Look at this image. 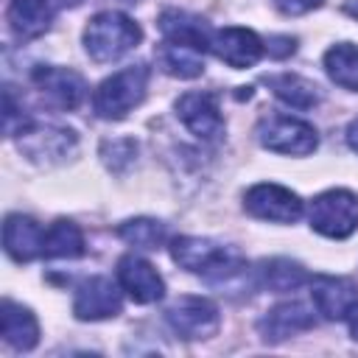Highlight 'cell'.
<instances>
[{
    "mask_svg": "<svg viewBox=\"0 0 358 358\" xmlns=\"http://www.w3.org/2000/svg\"><path fill=\"white\" fill-rule=\"evenodd\" d=\"M171 257L190 274H201L210 282H224L243 274L246 260L235 246L215 243L210 238L182 235L171 243Z\"/></svg>",
    "mask_w": 358,
    "mask_h": 358,
    "instance_id": "obj_1",
    "label": "cell"
},
{
    "mask_svg": "<svg viewBox=\"0 0 358 358\" xmlns=\"http://www.w3.org/2000/svg\"><path fill=\"white\" fill-rule=\"evenodd\" d=\"M143 39V28L123 11H98L84 28V48L92 62L109 64L131 53Z\"/></svg>",
    "mask_w": 358,
    "mask_h": 358,
    "instance_id": "obj_2",
    "label": "cell"
},
{
    "mask_svg": "<svg viewBox=\"0 0 358 358\" xmlns=\"http://www.w3.org/2000/svg\"><path fill=\"white\" fill-rule=\"evenodd\" d=\"M148 64H129L103 78L92 95V109L103 120H123L134 106L143 103L148 90Z\"/></svg>",
    "mask_w": 358,
    "mask_h": 358,
    "instance_id": "obj_3",
    "label": "cell"
},
{
    "mask_svg": "<svg viewBox=\"0 0 358 358\" xmlns=\"http://www.w3.org/2000/svg\"><path fill=\"white\" fill-rule=\"evenodd\" d=\"M308 221L310 229H316L324 238H350L358 229V196L344 187H330L310 201Z\"/></svg>",
    "mask_w": 358,
    "mask_h": 358,
    "instance_id": "obj_4",
    "label": "cell"
},
{
    "mask_svg": "<svg viewBox=\"0 0 358 358\" xmlns=\"http://www.w3.org/2000/svg\"><path fill=\"white\" fill-rule=\"evenodd\" d=\"M257 140L263 148L274 154H288V157H305L316 151L319 134L308 120L291 117V115H268L257 123Z\"/></svg>",
    "mask_w": 358,
    "mask_h": 358,
    "instance_id": "obj_5",
    "label": "cell"
},
{
    "mask_svg": "<svg viewBox=\"0 0 358 358\" xmlns=\"http://www.w3.org/2000/svg\"><path fill=\"white\" fill-rule=\"evenodd\" d=\"M76 134L70 129L62 126H50V123H39V120H28L20 131H17V145L20 151L36 162V165H56L64 162L73 151H76Z\"/></svg>",
    "mask_w": 358,
    "mask_h": 358,
    "instance_id": "obj_6",
    "label": "cell"
},
{
    "mask_svg": "<svg viewBox=\"0 0 358 358\" xmlns=\"http://www.w3.org/2000/svg\"><path fill=\"white\" fill-rule=\"evenodd\" d=\"M165 322L171 324V330L176 336H182L187 341H201V338H213L218 333L221 313H218L215 302H210L204 296L185 294L165 308Z\"/></svg>",
    "mask_w": 358,
    "mask_h": 358,
    "instance_id": "obj_7",
    "label": "cell"
},
{
    "mask_svg": "<svg viewBox=\"0 0 358 358\" xmlns=\"http://www.w3.org/2000/svg\"><path fill=\"white\" fill-rule=\"evenodd\" d=\"M243 207L249 215L260 221H274V224H294L305 210L302 199L294 190L274 185V182L252 185L243 196Z\"/></svg>",
    "mask_w": 358,
    "mask_h": 358,
    "instance_id": "obj_8",
    "label": "cell"
},
{
    "mask_svg": "<svg viewBox=\"0 0 358 358\" xmlns=\"http://www.w3.org/2000/svg\"><path fill=\"white\" fill-rule=\"evenodd\" d=\"M120 282H112L109 277H90L76 288L73 296V313L81 322H101V319H112L120 313L123 308V294H120Z\"/></svg>",
    "mask_w": 358,
    "mask_h": 358,
    "instance_id": "obj_9",
    "label": "cell"
},
{
    "mask_svg": "<svg viewBox=\"0 0 358 358\" xmlns=\"http://www.w3.org/2000/svg\"><path fill=\"white\" fill-rule=\"evenodd\" d=\"M310 299L316 313L330 322L347 319L358 305V282L338 274H313L310 280Z\"/></svg>",
    "mask_w": 358,
    "mask_h": 358,
    "instance_id": "obj_10",
    "label": "cell"
},
{
    "mask_svg": "<svg viewBox=\"0 0 358 358\" xmlns=\"http://www.w3.org/2000/svg\"><path fill=\"white\" fill-rule=\"evenodd\" d=\"M31 81L59 109H78L87 95V81L70 67H56V64L34 67Z\"/></svg>",
    "mask_w": 358,
    "mask_h": 358,
    "instance_id": "obj_11",
    "label": "cell"
},
{
    "mask_svg": "<svg viewBox=\"0 0 358 358\" xmlns=\"http://www.w3.org/2000/svg\"><path fill=\"white\" fill-rule=\"evenodd\" d=\"M210 50L215 53V59H221L224 64L243 70V67H255L266 50L263 39L252 31V28H241V25H229L221 31H213L210 39Z\"/></svg>",
    "mask_w": 358,
    "mask_h": 358,
    "instance_id": "obj_12",
    "label": "cell"
},
{
    "mask_svg": "<svg viewBox=\"0 0 358 358\" xmlns=\"http://www.w3.org/2000/svg\"><path fill=\"white\" fill-rule=\"evenodd\" d=\"M117 282L126 291V296L137 305H151L165 294L162 274L145 257H137V255H123L117 260Z\"/></svg>",
    "mask_w": 358,
    "mask_h": 358,
    "instance_id": "obj_13",
    "label": "cell"
},
{
    "mask_svg": "<svg viewBox=\"0 0 358 358\" xmlns=\"http://www.w3.org/2000/svg\"><path fill=\"white\" fill-rule=\"evenodd\" d=\"M176 115L185 129L199 140H215L224 131V117L213 92H185L176 101Z\"/></svg>",
    "mask_w": 358,
    "mask_h": 358,
    "instance_id": "obj_14",
    "label": "cell"
},
{
    "mask_svg": "<svg viewBox=\"0 0 358 358\" xmlns=\"http://www.w3.org/2000/svg\"><path fill=\"white\" fill-rule=\"evenodd\" d=\"M313 324H316L313 310L308 305L291 299V302H280L271 310H266V316L257 322V330H260L263 341L277 344V341H285V338H291L296 333L310 330Z\"/></svg>",
    "mask_w": 358,
    "mask_h": 358,
    "instance_id": "obj_15",
    "label": "cell"
},
{
    "mask_svg": "<svg viewBox=\"0 0 358 358\" xmlns=\"http://www.w3.org/2000/svg\"><path fill=\"white\" fill-rule=\"evenodd\" d=\"M42 246H45V229L31 215H22V213L6 215V224H3V249H6V255L11 260L31 263L34 257L42 255Z\"/></svg>",
    "mask_w": 358,
    "mask_h": 358,
    "instance_id": "obj_16",
    "label": "cell"
},
{
    "mask_svg": "<svg viewBox=\"0 0 358 358\" xmlns=\"http://www.w3.org/2000/svg\"><path fill=\"white\" fill-rule=\"evenodd\" d=\"M159 25V34L162 39L168 42H179V45H190L196 50H207L210 48V39H213V31L210 25L190 14V11H179V8H165L157 20Z\"/></svg>",
    "mask_w": 358,
    "mask_h": 358,
    "instance_id": "obj_17",
    "label": "cell"
},
{
    "mask_svg": "<svg viewBox=\"0 0 358 358\" xmlns=\"http://www.w3.org/2000/svg\"><path fill=\"white\" fill-rule=\"evenodd\" d=\"M59 11V0H11L8 3V25L20 39L42 36Z\"/></svg>",
    "mask_w": 358,
    "mask_h": 358,
    "instance_id": "obj_18",
    "label": "cell"
},
{
    "mask_svg": "<svg viewBox=\"0 0 358 358\" xmlns=\"http://www.w3.org/2000/svg\"><path fill=\"white\" fill-rule=\"evenodd\" d=\"M0 333H3V341L20 352H28L39 344L36 316L25 305L11 302V299H3V305H0Z\"/></svg>",
    "mask_w": 358,
    "mask_h": 358,
    "instance_id": "obj_19",
    "label": "cell"
},
{
    "mask_svg": "<svg viewBox=\"0 0 358 358\" xmlns=\"http://www.w3.org/2000/svg\"><path fill=\"white\" fill-rule=\"evenodd\" d=\"M84 252H87V241H84V232H81L78 224H73L67 218H59L45 229V246H42L45 257H50V260H76Z\"/></svg>",
    "mask_w": 358,
    "mask_h": 358,
    "instance_id": "obj_20",
    "label": "cell"
},
{
    "mask_svg": "<svg viewBox=\"0 0 358 358\" xmlns=\"http://www.w3.org/2000/svg\"><path fill=\"white\" fill-rule=\"evenodd\" d=\"M157 64L173 78H196L204 73V50L162 39L157 48Z\"/></svg>",
    "mask_w": 358,
    "mask_h": 358,
    "instance_id": "obj_21",
    "label": "cell"
},
{
    "mask_svg": "<svg viewBox=\"0 0 358 358\" xmlns=\"http://www.w3.org/2000/svg\"><path fill=\"white\" fill-rule=\"evenodd\" d=\"M268 90L288 106L294 109H313L319 103V90L313 81L296 76V73H280V76H268L266 78Z\"/></svg>",
    "mask_w": 358,
    "mask_h": 358,
    "instance_id": "obj_22",
    "label": "cell"
},
{
    "mask_svg": "<svg viewBox=\"0 0 358 358\" xmlns=\"http://www.w3.org/2000/svg\"><path fill=\"white\" fill-rule=\"evenodd\" d=\"M257 277H260V285L268 288V291H294L299 288L302 282H308V271L302 263L296 260H288V257H271V260H263L260 268H257Z\"/></svg>",
    "mask_w": 358,
    "mask_h": 358,
    "instance_id": "obj_23",
    "label": "cell"
},
{
    "mask_svg": "<svg viewBox=\"0 0 358 358\" xmlns=\"http://www.w3.org/2000/svg\"><path fill=\"white\" fill-rule=\"evenodd\" d=\"M324 73L330 76L333 84L358 92V45L352 42H338L327 48L324 53Z\"/></svg>",
    "mask_w": 358,
    "mask_h": 358,
    "instance_id": "obj_24",
    "label": "cell"
},
{
    "mask_svg": "<svg viewBox=\"0 0 358 358\" xmlns=\"http://www.w3.org/2000/svg\"><path fill=\"white\" fill-rule=\"evenodd\" d=\"M117 235L134 249H159L168 241V227L157 218H129L117 227Z\"/></svg>",
    "mask_w": 358,
    "mask_h": 358,
    "instance_id": "obj_25",
    "label": "cell"
},
{
    "mask_svg": "<svg viewBox=\"0 0 358 358\" xmlns=\"http://www.w3.org/2000/svg\"><path fill=\"white\" fill-rule=\"evenodd\" d=\"M319 6H322V0H277V8L282 14H308Z\"/></svg>",
    "mask_w": 358,
    "mask_h": 358,
    "instance_id": "obj_26",
    "label": "cell"
},
{
    "mask_svg": "<svg viewBox=\"0 0 358 358\" xmlns=\"http://www.w3.org/2000/svg\"><path fill=\"white\" fill-rule=\"evenodd\" d=\"M347 143H350V148L358 154V117L347 126Z\"/></svg>",
    "mask_w": 358,
    "mask_h": 358,
    "instance_id": "obj_27",
    "label": "cell"
},
{
    "mask_svg": "<svg viewBox=\"0 0 358 358\" xmlns=\"http://www.w3.org/2000/svg\"><path fill=\"white\" fill-rule=\"evenodd\" d=\"M347 319H350V336H352V338L358 341V305L352 308V313H350Z\"/></svg>",
    "mask_w": 358,
    "mask_h": 358,
    "instance_id": "obj_28",
    "label": "cell"
},
{
    "mask_svg": "<svg viewBox=\"0 0 358 358\" xmlns=\"http://www.w3.org/2000/svg\"><path fill=\"white\" fill-rule=\"evenodd\" d=\"M344 11L358 20V0H347V3H344Z\"/></svg>",
    "mask_w": 358,
    "mask_h": 358,
    "instance_id": "obj_29",
    "label": "cell"
},
{
    "mask_svg": "<svg viewBox=\"0 0 358 358\" xmlns=\"http://www.w3.org/2000/svg\"><path fill=\"white\" fill-rule=\"evenodd\" d=\"M126 3H137V0H126Z\"/></svg>",
    "mask_w": 358,
    "mask_h": 358,
    "instance_id": "obj_30",
    "label": "cell"
}]
</instances>
